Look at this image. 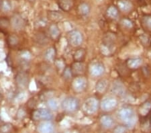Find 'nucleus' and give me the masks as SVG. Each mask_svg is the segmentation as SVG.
I'll return each mask as SVG.
<instances>
[{
	"label": "nucleus",
	"instance_id": "f257e3e1",
	"mask_svg": "<svg viewBox=\"0 0 151 133\" xmlns=\"http://www.w3.org/2000/svg\"><path fill=\"white\" fill-rule=\"evenodd\" d=\"M118 118L122 121L126 127L132 128L136 122V116L134 111L130 107H124L118 112Z\"/></svg>",
	"mask_w": 151,
	"mask_h": 133
},
{
	"label": "nucleus",
	"instance_id": "f03ea898",
	"mask_svg": "<svg viewBox=\"0 0 151 133\" xmlns=\"http://www.w3.org/2000/svg\"><path fill=\"white\" fill-rule=\"evenodd\" d=\"M61 107L63 110L69 112L76 111L79 108V101L74 97H68L65 98L61 102Z\"/></svg>",
	"mask_w": 151,
	"mask_h": 133
},
{
	"label": "nucleus",
	"instance_id": "7ed1b4c3",
	"mask_svg": "<svg viewBox=\"0 0 151 133\" xmlns=\"http://www.w3.org/2000/svg\"><path fill=\"white\" fill-rule=\"evenodd\" d=\"M99 107V101L96 98H89L87 99L83 105L84 112L88 114H93L96 113Z\"/></svg>",
	"mask_w": 151,
	"mask_h": 133
},
{
	"label": "nucleus",
	"instance_id": "20e7f679",
	"mask_svg": "<svg viewBox=\"0 0 151 133\" xmlns=\"http://www.w3.org/2000/svg\"><path fill=\"white\" fill-rule=\"evenodd\" d=\"M83 35L79 30H71L68 34V41L73 47H79L83 42Z\"/></svg>",
	"mask_w": 151,
	"mask_h": 133
},
{
	"label": "nucleus",
	"instance_id": "39448f33",
	"mask_svg": "<svg viewBox=\"0 0 151 133\" xmlns=\"http://www.w3.org/2000/svg\"><path fill=\"white\" fill-rule=\"evenodd\" d=\"M118 105V101L116 99L112 97H108V98H104L101 103V108L102 110L106 112H109L115 109Z\"/></svg>",
	"mask_w": 151,
	"mask_h": 133
},
{
	"label": "nucleus",
	"instance_id": "423d86ee",
	"mask_svg": "<svg viewBox=\"0 0 151 133\" xmlns=\"http://www.w3.org/2000/svg\"><path fill=\"white\" fill-rule=\"evenodd\" d=\"M33 118L36 120H50L52 118V114L48 110L40 108L35 111L33 113Z\"/></svg>",
	"mask_w": 151,
	"mask_h": 133
},
{
	"label": "nucleus",
	"instance_id": "0eeeda50",
	"mask_svg": "<svg viewBox=\"0 0 151 133\" xmlns=\"http://www.w3.org/2000/svg\"><path fill=\"white\" fill-rule=\"evenodd\" d=\"M87 82L84 77H79L75 78L73 81V88L77 93L83 91L86 89Z\"/></svg>",
	"mask_w": 151,
	"mask_h": 133
},
{
	"label": "nucleus",
	"instance_id": "6e6552de",
	"mask_svg": "<svg viewBox=\"0 0 151 133\" xmlns=\"http://www.w3.org/2000/svg\"><path fill=\"white\" fill-rule=\"evenodd\" d=\"M105 71V67L101 63H94L90 66L89 72L90 74L93 77H99L104 74Z\"/></svg>",
	"mask_w": 151,
	"mask_h": 133
},
{
	"label": "nucleus",
	"instance_id": "1a4fd4ad",
	"mask_svg": "<svg viewBox=\"0 0 151 133\" xmlns=\"http://www.w3.org/2000/svg\"><path fill=\"white\" fill-rule=\"evenodd\" d=\"M12 26L16 30H22L25 26V22H24L22 17L19 15H15L12 18L11 20Z\"/></svg>",
	"mask_w": 151,
	"mask_h": 133
},
{
	"label": "nucleus",
	"instance_id": "9d476101",
	"mask_svg": "<svg viewBox=\"0 0 151 133\" xmlns=\"http://www.w3.org/2000/svg\"><path fill=\"white\" fill-rule=\"evenodd\" d=\"M38 130L39 133H53L54 127L49 121H44L39 124Z\"/></svg>",
	"mask_w": 151,
	"mask_h": 133
},
{
	"label": "nucleus",
	"instance_id": "9b49d317",
	"mask_svg": "<svg viewBox=\"0 0 151 133\" xmlns=\"http://www.w3.org/2000/svg\"><path fill=\"white\" fill-rule=\"evenodd\" d=\"M111 91L114 93L119 96H122L125 94L126 89L122 83L120 81H115L112 85V88H111Z\"/></svg>",
	"mask_w": 151,
	"mask_h": 133
},
{
	"label": "nucleus",
	"instance_id": "f8f14e48",
	"mask_svg": "<svg viewBox=\"0 0 151 133\" xmlns=\"http://www.w3.org/2000/svg\"><path fill=\"white\" fill-rule=\"evenodd\" d=\"M28 76L24 73H18L16 76V82L21 88H26L28 84Z\"/></svg>",
	"mask_w": 151,
	"mask_h": 133
},
{
	"label": "nucleus",
	"instance_id": "ddd939ff",
	"mask_svg": "<svg viewBox=\"0 0 151 133\" xmlns=\"http://www.w3.org/2000/svg\"><path fill=\"white\" fill-rule=\"evenodd\" d=\"M118 6L121 11L124 12H128L132 9V4L129 0H119L118 1Z\"/></svg>",
	"mask_w": 151,
	"mask_h": 133
},
{
	"label": "nucleus",
	"instance_id": "4468645a",
	"mask_svg": "<svg viewBox=\"0 0 151 133\" xmlns=\"http://www.w3.org/2000/svg\"><path fill=\"white\" fill-rule=\"evenodd\" d=\"M58 6L64 12H69L73 7L72 0H58Z\"/></svg>",
	"mask_w": 151,
	"mask_h": 133
},
{
	"label": "nucleus",
	"instance_id": "2eb2a0df",
	"mask_svg": "<svg viewBox=\"0 0 151 133\" xmlns=\"http://www.w3.org/2000/svg\"><path fill=\"white\" fill-rule=\"evenodd\" d=\"M108 86V81L106 79H101L97 81L96 85V89L97 92L102 93L106 90Z\"/></svg>",
	"mask_w": 151,
	"mask_h": 133
},
{
	"label": "nucleus",
	"instance_id": "dca6fc26",
	"mask_svg": "<svg viewBox=\"0 0 151 133\" xmlns=\"http://www.w3.org/2000/svg\"><path fill=\"white\" fill-rule=\"evenodd\" d=\"M101 123L104 127L106 129H110L114 124V120L112 118L108 115L103 116L101 118Z\"/></svg>",
	"mask_w": 151,
	"mask_h": 133
},
{
	"label": "nucleus",
	"instance_id": "f3484780",
	"mask_svg": "<svg viewBox=\"0 0 151 133\" xmlns=\"http://www.w3.org/2000/svg\"><path fill=\"white\" fill-rule=\"evenodd\" d=\"M72 73L75 74H81L85 71V65L83 63L76 62L72 66Z\"/></svg>",
	"mask_w": 151,
	"mask_h": 133
},
{
	"label": "nucleus",
	"instance_id": "a211bd4d",
	"mask_svg": "<svg viewBox=\"0 0 151 133\" xmlns=\"http://www.w3.org/2000/svg\"><path fill=\"white\" fill-rule=\"evenodd\" d=\"M128 66L131 69H137L142 64V60L140 58H133L128 60Z\"/></svg>",
	"mask_w": 151,
	"mask_h": 133
},
{
	"label": "nucleus",
	"instance_id": "6ab92c4d",
	"mask_svg": "<svg viewBox=\"0 0 151 133\" xmlns=\"http://www.w3.org/2000/svg\"><path fill=\"white\" fill-rule=\"evenodd\" d=\"M49 35L50 37L53 38V39H57V38L60 35V30L59 28L56 24H52L51 25L49 28Z\"/></svg>",
	"mask_w": 151,
	"mask_h": 133
},
{
	"label": "nucleus",
	"instance_id": "aec40b11",
	"mask_svg": "<svg viewBox=\"0 0 151 133\" xmlns=\"http://www.w3.org/2000/svg\"><path fill=\"white\" fill-rule=\"evenodd\" d=\"M79 11L82 16H86L89 15L90 12H91V8H90L88 4L82 3L81 4H80L79 7Z\"/></svg>",
	"mask_w": 151,
	"mask_h": 133
},
{
	"label": "nucleus",
	"instance_id": "412c9836",
	"mask_svg": "<svg viewBox=\"0 0 151 133\" xmlns=\"http://www.w3.org/2000/svg\"><path fill=\"white\" fill-rule=\"evenodd\" d=\"M107 15L111 19H116L118 16V10L115 6H110L107 9Z\"/></svg>",
	"mask_w": 151,
	"mask_h": 133
},
{
	"label": "nucleus",
	"instance_id": "4be33fe9",
	"mask_svg": "<svg viewBox=\"0 0 151 133\" xmlns=\"http://www.w3.org/2000/svg\"><path fill=\"white\" fill-rule=\"evenodd\" d=\"M47 104L49 108L52 110H57L58 107H59V104H58V101L55 98L49 99V100L47 101Z\"/></svg>",
	"mask_w": 151,
	"mask_h": 133
},
{
	"label": "nucleus",
	"instance_id": "5701e85b",
	"mask_svg": "<svg viewBox=\"0 0 151 133\" xmlns=\"http://www.w3.org/2000/svg\"><path fill=\"white\" fill-rule=\"evenodd\" d=\"M151 109V102H146L142 106V107L140 109V112L143 115H146L149 112Z\"/></svg>",
	"mask_w": 151,
	"mask_h": 133
},
{
	"label": "nucleus",
	"instance_id": "b1692460",
	"mask_svg": "<svg viewBox=\"0 0 151 133\" xmlns=\"http://www.w3.org/2000/svg\"><path fill=\"white\" fill-rule=\"evenodd\" d=\"M55 56V50L53 48H49L45 52L46 59L48 60H52Z\"/></svg>",
	"mask_w": 151,
	"mask_h": 133
},
{
	"label": "nucleus",
	"instance_id": "393cba45",
	"mask_svg": "<svg viewBox=\"0 0 151 133\" xmlns=\"http://www.w3.org/2000/svg\"><path fill=\"white\" fill-rule=\"evenodd\" d=\"M85 55V51L83 49H79L77 51L75 52L74 55V59L75 60H77V62H79L82 60L83 58L84 57Z\"/></svg>",
	"mask_w": 151,
	"mask_h": 133
},
{
	"label": "nucleus",
	"instance_id": "a878e982",
	"mask_svg": "<svg viewBox=\"0 0 151 133\" xmlns=\"http://www.w3.org/2000/svg\"><path fill=\"white\" fill-rule=\"evenodd\" d=\"M1 9H3V11L6 12H9L12 8L11 4L9 3V1H6V0H5V1L2 2L1 4Z\"/></svg>",
	"mask_w": 151,
	"mask_h": 133
},
{
	"label": "nucleus",
	"instance_id": "bb28decb",
	"mask_svg": "<svg viewBox=\"0 0 151 133\" xmlns=\"http://www.w3.org/2000/svg\"><path fill=\"white\" fill-rule=\"evenodd\" d=\"M143 23L146 27L151 30V16H146L143 18Z\"/></svg>",
	"mask_w": 151,
	"mask_h": 133
},
{
	"label": "nucleus",
	"instance_id": "cd10ccee",
	"mask_svg": "<svg viewBox=\"0 0 151 133\" xmlns=\"http://www.w3.org/2000/svg\"><path fill=\"white\" fill-rule=\"evenodd\" d=\"M122 24H123L124 26H125L126 28H131L133 26V24L132 22L130 20H128V19H124V20H122Z\"/></svg>",
	"mask_w": 151,
	"mask_h": 133
},
{
	"label": "nucleus",
	"instance_id": "c85d7f7f",
	"mask_svg": "<svg viewBox=\"0 0 151 133\" xmlns=\"http://www.w3.org/2000/svg\"><path fill=\"white\" fill-rule=\"evenodd\" d=\"M72 73H72L71 69L69 68V67H67V68L65 69L64 73H63V75H64L65 78L69 79V78H70V77H71Z\"/></svg>",
	"mask_w": 151,
	"mask_h": 133
},
{
	"label": "nucleus",
	"instance_id": "c756f323",
	"mask_svg": "<svg viewBox=\"0 0 151 133\" xmlns=\"http://www.w3.org/2000/svg\"><path fill=\"white\" fill-rule=\"evenodd\" d=\"M9 21L6 18H1L0 19V26H4V27H8L9 26Z\"/></svg>",
	"mask_w": 151,
	"mask_h": 133
},
{
	"label": "nucleus",
	"instance_id": "7c9ffc66",
	"mask_svg": "<svg viewBox=\"0 0 151 133\" xmlns=\"http://www.w3.org/2000/svg\"><path fill=\"white\" fill-rule=\"evenodd\" d=\"M126 128L124 127H118L114 130V133H126Z\"/></svg>",
	"mask_w": 151,
	"mask_h": 133
},
{
	"label": "nucleus",
	"instance_id": "2f4dec72",
	"mask_svg": "<svg viewBox=\"0 0 151 133\" xmlns=\"http://www.w3.org/2000/svg\"><path fill=\"white\" fill-rule=\"evenodd\" d=\"M29 1H30V2H33V1H36V0H28Z\"/></svg>",
	"mask_w": 151,
	"mask_h": 133
},
{
	"label": "nucleus",
	"instance_id": "473e14b6",
	"mask_svg": "<svg viewBox=\"0 0 151 133\" xmlns=\"http://www.w3.org/2000/svg\"><path fill=\"white\" fill-rule=\"evenodd\" d=\"M1 1H0V6H1Z\"/></svg>",
	"mask_w": 151,
	"mask_h": 133
}]
</instances>
